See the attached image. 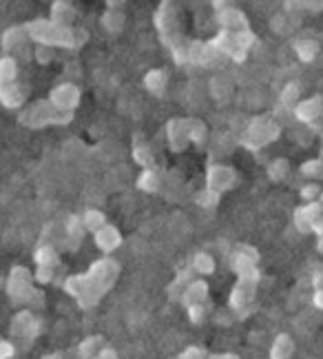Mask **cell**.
Here are the masks:
<instances>
[{"instance_id":"1","label":"cell","mask_w":323,"mask_h":359,"mask_svg":"<svg viewBox=\"0 0 323 359\" xmlns=\"http://www.w3.org/2000/svg\"><path fill=\"white\" fill-rule=\"evenodd\" d=\"M231 266L235 273V284L228 297V311L233 320H248L255 313L257 288H259V251L252 244H237L231 255Z\"/></svg>"},{"instance_id":"2","label":"cell","mask_w":323,"mask_h":359,"mask_svg":"<svg viewBox=\"0 0 323 359\" xmlns=\"http://www.w3.org/2000/svg\"><path fill=\"white\" fill-rule=\"evenodd\" d=\"M120 273H122L120 262L111 255H104L100 259H95L84 273L69 275L62 282V291L69 297H74L82 311H91L116 286Z\"/></svg>"},{"instance_id":"3","label":"cell","mask_w":323,"mask_h":359,"mask_svg":"<svg viewBox=\"0 0 323 359\" xmlns=\"http://www.w3.org/2000/svg\"><path fill=\"white\" fill-rule=\"evenodd\" d=\"M27 36L38 47H60V49H80L89 40V34L82 27H60L49 18H36L25 22Z\"/></svg>"},{"instance_id":"4","label":"cell","mask_w":323,"mask_h":359,"mask_svg":"<svg viewBox=\"0 0 323 359\" xmlns=\"http://www.w3.org/2000/svg\"><path fill=\"white\" fill-rule=\"evenodd\" d=\"M156 22L158 36L162 40V45L168 49V53L173 56L177 65H188V40L181 34V25H179V11L177 5L171 0H164L160 7L156 9Z\"/></svg>"},{"instance_id":"5","label":"cell","mask_w":323,"mask_h":359,"mask_svg":"<svg viewBox=\"0 0 323 359\" xmlns=\"http://www.w3.org/2000/svg\"><path fill=\"white\" fill-rule=\"evenodd\" d=\"M34 275L27 266H11L9 278H7V295L13 306H25L32 311L45 309V293L38 291L34 286Z\"/></svg>"},{"instance_id":"6","label":"cell","mask_w":323,"mask_h":359,"mask_svg":"<svg viewBox=\"0 0 323 359\" xmlns=\"http://www.w3.org/2000/svg\"><path fill=\"white\" fill-rule=\"evenodd\" d=\"M18 122L32 131L45 129V127H67V124L74 122V114L60 111V109L47 98V100H36L29 107L20 109Z\"/></svg>"},{"instance_id":"7","label":"cell","mask_w":323,"mask_h":359,"mask_svg":"<svg viewBox=\"0 0 323 359\" xmlns=\"http://www.w3.org/2000/svg\"><path fill=\"white\" fill-rule=\"evenodd\" d=\"M279 135H282V127H279V122L273 116H255L240 135V144L246 151H259L277 142Z\"/></svg>"},{"instance_id":"8","label":"cell","mask_w":323,"mask_h":359,"mask_svg":"<svg viewBox=\"0 0 323 359\" xmlns=\"http://www.w3.org/2000/svg\"><path fill=\"white\" fill-rule=\"evenodd\" d=\"M210 43H213V47L221 53V56H228L231 60L235 62H246L248 58V51L255 47L257 43V36L248 32V34H233V32H221L210 38Z\"/></svg>"},{"instance_id":"9","label":"cell","mask_w":323,"mask_h":359,"mask_svg":"<svg viewBox=\"0 0 323 359\" xmlns=\"http://www.w3.org/2000/svg\"><path fill=\"white\" fill-rule=\"evenodd\" d=\"M208 284L202 280V278H195L188 288L184 291V295H181L179 304L184 306L186 315H188V322L195 324V326H200L204 324L206 320V304H208Z\"/></svg>"},{"instance_id":"10","label":"cell","mask_w":323,"mask_h":359,"mask_svg":"<svg viewBox=\"0 0 323 359\" xmlns=\"http://www.w3.org/2000/svg\"><path fill=\"white\" fill-rule=\"evenodd\" d=\"M240 182V175L237 171L231 167V164H221V162H213L208 164L206 169V187L210 193H215V196H224V193H228L237 187Z\"/></svg>"},{"instance_id":"11","label":"cell","mask_w":323,"mask_h":359,"mask_svg":"<svg viewBox=\"0 0 323 359\" xmlns=\"http://www.w3.org/2000/svg\"><path fill=\"white\" fill-rule=\"evenodd\" d=\"M215 7V18L219 22V29L221 32H233V34H248L250 29V22L246 18V13L233 5V3H213Z\"/></svg>"},{"instance_id":"12","label":"cell","mask_w":323,"mask_h":359,"mask_svg":"<svg viewBox=\"0 0 323 359\" xmlns=\"http://www.w3.org/2000/svg\"><path fill=\"white\" fill-rule=\"evenodd\" d=\"M9 330H11L13 337H18L20 341H25L27 346H29V344L34 339H38L40 333H42V320L36 315V311L22 309V311H18L16 315H13Z\"/></svg>"},{"instance_id":"13","label":"cell","mask_w":323,"mask_h":359,"mask_svg":"<svg viewBox=\"0 0 323 359\" xmlns=\"http://www.w3.org/2000/svg\"><path fill=\"white\" fill-rule=\"evenodd\" d=\"M34 262H36V282L40 284H51L55 278V271L60 266V255L55 251L53 244H40L34 251Z\"/></svg>"},{"instance_id":"14","label":"cell","mask_w":323,"mask_h":359,"mask_svg":"<svg viewBox=\"0 0 323 359\" xmlns=\"http://www.w3.org/2000/svg\"><path fill=\"white\" fill-rule=\"evenodd\" d=\"M49 100L60 109V111L74 114L76 109L80 107L82 100V91L76 82H60L49 91Z\"/></svg>"},{"instance_id":"15","label":"cell","mask_w":323,"mask_h":359,"mask_svg":"<svg viewBox=\"0 0 323 359\" xmlns=\"http://www.w3.org/2000/svg\"><path fill=\"white\" fill-rule=\"evenodd\" d=\"M166 142H168V149L173 151V154H181V151H186L188 144H191V135H188V118H171L166 122Z\"/></svg>"},{"instance_id":"16","label":"cell","mask_w":323,"mask_h":359,"mask_svg":"<svg viewBox=\"0 0 323 359\" xmlns=\"http://www.w3.org/2000/svg\"><path fill=\"white\" fill-rule=\"evenodd\" d=\"M321 215H323L321 202H303L301 206L294 209L292 224L301 233V236H308V233H312V226H315V222Z\"/></svg>"},{"instance_id":"17","label":"cell","mask_w":323,"mask_h":359,"mask_svg":"<svg viewBox=\"0 0 323 359\" xmlns=\"http://www.w3.org/2000/svg\"><path fill=\"white\" fill-rule=\"evenodd\" d=\"M221 53L210 40H188V62L198 67H213Z\"/></svg>"},{"instance_id":"18","label":"cell","mask_w":323,"mask_h":359,"mask_svg":"<svg viewBox=\"0 0 323 359\" xmlns=\"http://www.w3.org/2000/svg\"><path fill=\"white\" fill-rule=\"evenodd\" d=\"M292 114L303 124H317L319 120H323V95L317 93L312 98L301 100L297 107H294Z\"/></svg>"},{"instance_id":"19","label":"cell","mask_w":323,"mask_h":359,"mask_svg":"<svg viewBox=\"0 0 323 359\" xmlns=\"http://www.w3.org/2000/svg\"><path fill=\"white\" fill-rule=\"evenodd\" d=\"M27 93H29V89L18 80L9 82V85H0V104L5 109H22Z\"/></svg>"},{"instance_id":"20","label":"cell","mask_w":323,"mask_h":359,"mask_svg":"<svg viewBox=\"0 0 323 359\" xmlns=\"http://www.w3.org/2000/svg\"><path fill=\"white\" fill-rule=\"evenodd\" d=\"M131 156H133V162L139 164L142 169H153V162H156V158H153V149H151L146 135L142 131H137L133 135V140H131Z\"/></svg>"},{"instance_id":"21","label":"cell","mask_w":323,"mask_h":359,"mask_svg":"<svg viewBox=\"0 0 323 359\" xmlns=\"http://www.w3.org/2000/svg\"><path fill=\"white\" fill-rule=\"evenodd\" d=\"M93 242H95L97 248H100V253L111 255V253L116 251V248H120V244H122V233H120L118 226L106 224L104 229L93 233Z\"/></svg>"},{"instance_id":"22","label":"cell","mask_w":323,"mask_h":359,"mask_svg":"<svg viewBox=\"0 0 323 359\" xmlns=\"http://www.w3.org/2000/svg\"><path fill=\"white\" fill-rule=\"evenodd\" d=\"M126 25L124 3H106V9L102 13V27L109 34H120Z\"/></svg>"},{"instance_id":"23","label":"cell","mask_w":323,"mask_h":359,"mask_svg":"<svg viewBox=\"0 0 323 359\" xmlns=\"http://www.w3.org/2000/svg\"><path fill=\"white\" fill-rule=\"evenodd\" d=\"M76 5L69 3V0H55V3H51V11H49V20L60 25V27H76Z\"/></svg>"},{"instance_id":"24","label":"cell","mask_w":323,"mask_h":359,"mask_svg":"<svg viewBox=\"0 0 323 359\" xmlns=\"http://www.w3.org/2000/svg\"><path fill=\"white\" fill-rule=\"evenodd\" d=\"M193 280H195V271H193L191 266L181 269V271L175 275V280L166 286V297L171 299V302H179L181 295H184V291H186L188 284H191Z\"/></svg>"},{"instance_id":"25","label":"cell","mask_w":323,"mask_h":359,"mask_svg":"<svg viewBox=\"0 0 323 359\" xmlns=\"http://www.w3.org/2000/svg\"><path fill=\"white\" fill-rule=\"evenodd\" d=\"M166 87H168V74L166 69H151V72L144 74V89L156 95V98H162L166 93Z\"/></svg>"},{"instance_id":"26","label":"cell","mask_w":323,"mask_h":359,"mask_svg":"<svg viewBox=\"0 0 323 359\" xmlns=\"http://www.w3.org/2000/svg\"><path fill=\"white\" fill-rule=\"evenodd\" d=\"M286 7V5H284ZM299 22H301V16L294 9H290V7H286L282 13H277V16L270 20V27L277 32V34H290L294 27H299Z\"/></svg>"},{"instance_id":"27","label":"cell","mask_w":323,"mask_h":359,"mask_svg":"<svg viewBox=\"0 0 323 359\" xmlns=\"http://www.w3.org/2000/svg\"><path fill=\"white\" fill-rule=\"evenodd\" d=\"M292 49H294V53H297V58L301 62H305V65L315 62L317 56L321 53V45L317 43V40H312V38H299V40H294Z\"/></svg>"},{"instance_id":"28","label":"cell","mask_w":323,"mask_h":359,"mask_svg":"<svg viewBox=\"0 0 323 359\" xmlns=\"http://www.w3.org/2000/svg\"><path fill=\"white\" fill-rule=\"evenodd\" d=\"M64 233H67V240L71 242V251H76V248L82 244L84 236H87V226H84V219L82 215H71L67 219V224H64Z\"/></svg>"},{"instance_id":"29","label":"cell","mask_w":323,"mask_h":359,"mask_svg":"<svg viewBox=\"0 0 323 359\" xmlns=\"http://www.w3.org/2000/svg\"><path fill=\"white\" fill-rule=\"evenodd\" d=\"M294 355V339L288 333H279L270 346V359H290Z\"/></svg>"},{"instance_id":"30","label":"cell","mask_w":323,"mask_h":359,"mask_svg":"<svg viewBox=\"0 0 323 359\" xmlns=\"http://www.w3.org/2000/svg\"><path fill=\"white\" fill-rule=\"evenodd\" d=\"M104 337L102 335H89L78 344V359H95V355L102 351Z\"/></svg>"},{"instance_id":"31","label":"cell","mask_w":323,"mask_h":359,"mask_svg":"<svg viewBox=\"0 0 323 359\" xmlns=\"http://www.w3.org/2000/svg\"><path fill=\"white\" fill-rule=\"evenodd\" d=\"M191 269L195 271V275H202V278H206V275H213L217 264H215V257L206 253V251H200L195 253L193 259H191Z\"/></svg>"},{"instance_id":"32","label":"cell","mask_w":323,"mask_h":359,"mask_svg":"<svg viewBox=\"0 0 323 359\" xmlns=\"http://www.w3.org/2000/svg\"><path fill=\"white\" fill-rule=\"evenodd\" d=\"M25 40H29V36H27V29H25V25H16V27H9V29L3 34V49L7 51V56H9V51H13L16 47H20Z\"/></svg>"},{"instance_id":"33","label":"cell","mask_w":323,"mask_h":359,"mask_svg":"<svg viewBox=\"0 0 323 359\" xmlns=\"http://www.w3.org/2000/svg\"><path fill=\"white\" fill-rule=\"evenodd\" d=\"M288 173H290V162L286 158H275L268 162V167H266V175H268V180L275 184L286 182Z\"/></svg>"},{"instance_id":"34","label":"cell","mask_w":323,"mask_h":359,"mask_svg":"<svg viewBox=\"0 0 323 359\" xmlns=\"http://www.w3.org/2000/svg\"><path fill=\"white\" fill-rule=\"evenodd\" d=\"M135 184L139 191H144V193H158L162 182H160V175L156 169H142V173H139L135 180Z\"/></svg>"},{"instance_id":"35","label":"cell","mask_w":323,"mask_h":359,"mask_svg":"<svg viewBox=\"0 0 323 359\" xmlns=\"http://www.w3.org/2000/svg\"><path fill=\"white\" fill-rule=\"evenodd\" d=\"M188 135H191V144L204 147L208 140V127L206 122L200 118H188Z\"/></svg>"},{"instance_id":"36","label":"cell","mask_w":323,"mask_h":359,"mask_svg":"<svg viewBox=\"0 0 323 359\" xmlns=\"http://www.w3.org/2000/svg\"><path fill=\"white\" fill-rule=\"evenodd\" d=\"M299 173L310 180V182H323V158H312V160L301 162Z\"/></svg>"},{"instance_id":"37","label":"cell","mask_w":323,"mask_h":359,"mask_svg":"<svg viewBox=\"0 0 323 359\" xmlns=\"http://www.w3.org/2000/svg\"><path fill=\"white\" fill-rule=\"evenodd\" d=\"M18 80V62L13 56L0 58V85H9V82Z\"/></svg>"},{"instance_id":"38","label":"cell","mask_w":323,"mask_h":359,"mask_svg":"<svg viewBox=\"0 0 323 359\" xmlns=\"http://www.w3.org/2000/svg\"><path fill=\"white\" fill-rule=\"evenodd\" d=\"M299 95H301V89H299L297 82H288V85L284 87V91H282V95H279V104H282L284 109H288V111H290V109L294 111V107L301 102Z\"/></svg>"},{"instance_id":"39","label":"cell","mask_w":323,"mask_h":359,"mask_svg":"<svg viewBox=\"0 0 323 359\" xmlns=\"http://www.w3.org/2000/svg\"><path fill=\"white\" fill-rule=\"evenodd\" d=\"M82 219H84V226H87V231H89V233H97V231L104 229V226L109 224L106 215H104L102 211H97V209H89V211H84Z\"/></svg>"},{"instance_id":"40","label":"cell","mask_w":323,"mask_h":359,"mask_svg":"<svg viewBox=\"0 0 323 359\" xmlns=\"http://www.w3.org/2000/svg\"><path fill=\"white\" fill-rule=\"evenodd\" d=\"M312 304L319 311H323V266H317L312 271Z\"/></svg>"},{"instance_id":"41","label":"cell","mask_w":323,"mask_h":359,"mask_svg":"<svg viewBox=\"0 0 323 359\" xmlns=\"http://www.w3.org/2000/svg\"><path fill=\"white\" fill-rule=\"evenodd\" d=\"M321 193H323L321 184H317V182H308V184H303V187L299 189V198H301L303 202H317V200L321 198Z\"/></svg>"},{"instance_id":"42","label":"cell","mask_w":323,"mask_h":359,"mask_svg":"<svg viewBox=\"0 0 323 359\" xmlns=\"http://www.w3.org/2000/svg\"><path fill=\"white\" fill-rule=\"evenodd\" d=\"M177 359H208V353L204 346H186Z\"/></svg>"},{"instance_id":"43","label":"cell","mask_w":323,"mask_h":359,"mask_svg":"<svg viewBox=\"0 0 323 359\" xmlns=\"http://www.w3.org/2000/svg\"><path fill=\"white\" fill-rule=\"evenodd\" d=\"M34 58H36V62H40V65H49V62L55 58V51H53L51 47H36Z\"/></svg>"},{"instance_id":"44","label":"cell","mask_w":323,"mask_h":359,"mask_svg":"<svg viewBox=\"0 0 323 359\" xmlns=\"http://www.w3.org/2000/svg\"><path fill=\"white\" fill-rule=\"evenodd\" d=\"M16 355V348H13V341L9 339H0V359H11Z\"/></svg>"},{"instance_id":"45","label":"cell","mask_w":323,"mask_h":359,"mask_svg":"<svg viewBox=\"0 0 323 359\" xmlns=\"http://www.w3.org/2000/svg\"><path fill=\"white\" fill-rule=\"evenodd\" d=\"M95 359H118V351L116 348H111V346H102V351L95 355Z\"/></svg>"},{"instance_id":"46","label":"cell","mask_w":323,"mask_h":359,"mask_svg":"<svg viewBox=\"0 0 323 359\" xmlns=\"http://www.w3.org/2000/svg\"><path fill=\"white\" fill-rule=\"evenodd\" d=\"M208 359H242L237 353H221V355H208Z\"/></svg>"},{"instance_id":"47","label":"cell","mask_w":323,"mask_h":359,"mask_svg":"<svg viewBox=\"0 0 323 359\" xmlns=\"http://www.w3.org/2000/svg\"><path fill=\"white\" fill-rule=\"evenodd\" d=\"M42 359H58V357H53V355H47V357H42Z\"/></svg>"},{"instance_id":"48","label":"cell","mask_w":323,"mask_h":359,"mask_svg":"<svg viewBox=\"0 0 323 359\" xmlns=\"http://www.w3.org/2000/svg\"><path fill=\"white\" fill-rule=\"evenodd\" d=\"M321 62H323V53H321Z\"/></svg>"}]
</instances>
